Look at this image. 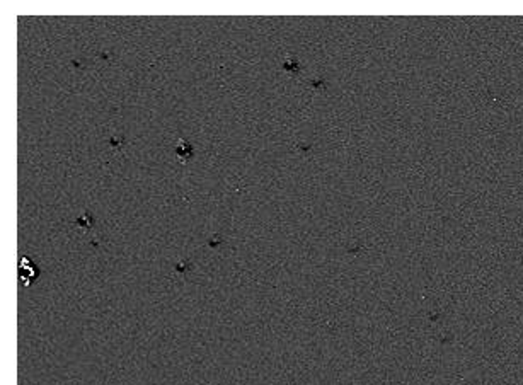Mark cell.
Segmentation results:
<instances>
[{"label": "cell", "mask_w": 523, "mask_h": 385, "mask_svg": "<svg viewBox=\"0 0 523 385\" xmlns=\"http://www.w3.org/2000/svg\"><path fill=\"white\" fill-rule=\"evenodd\" d=\"M191 152H193V150H191L190 144H188L186 140H181L179 145L176 147V153H178V157L181 160H186L188 157H191Z\"/></svg>", "instance_id": "6da1fadb"}]
</instances>
